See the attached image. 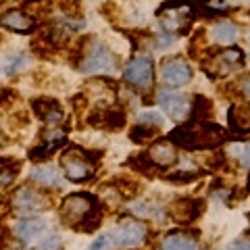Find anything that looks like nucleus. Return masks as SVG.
I'll return each mask as SVG.
<instances>
[{
	"mask_svg": "<svg viewBox=\"0 0 250 250\" xmlns=\"http://www.w3.org/2000/svg\"><path fill=\"white\" fill-rule=\"evenodd\" d=\"M138 123H148V125H154V127H161L163 117H161V113H156V111H142L138 115Z\"/></svg>",
	"mask_w": 250,
	"mask_h": 250,
	"instance_id": "32",
	"label": "nucleus"
},
{
	"mask_svg": "<svg viewBox=\"0 0 250 250\" xmlns=\"http://www.w3.org/2000/svg\"><path fill=\"white\" fill-rule=\"evenodd\" d=\"M108 188H113V190L119 194L121 198H136V196H138V192L142 190V186H140L136 179L125 177V175L113 179V182L108 184Z\"/></svg>",
	"mask_w": 250,
	"mask_h": 250,
	"instance_id": "23",
	"label": "nucleus"
},
{
	"mask_svg": "<svg viewBox=\"0 0 250 250\" xmlns=\"http://www.w3.org/2000/svg\"><path fill=\"white\" fill-rule=\"evenodd\" d=\"M125 111L123 108H117V106H103V108H96L90 117H88V123L96 129H104V131H119L125 127Z\"/></svg>",
	"mask_w": 250,
	"mask_h": 250,
	"instance_id": "12",
	"label": "nucleus"
},
{
	"mask_svg": "<svg viewBox=\"0 0 250 250\" xmlns=\"http://www.w3.org/2000/svg\"><path fill=\"white\" fill-rule=\"evenodd\" d=\"M71 104H73L75 111L80 113V111H83V108H85V104H88V96H85L83 92L82 94H75V96L71 98Z\"/></svg>",
	"mask_w": 250,
	"mask_h": 250,
	"instance_id": "35",
	"label": "nucleus"
},
{
	"mask_svg": "<svg viewBox=\"0 0 250 250\" xmlns=\"http://www.w3.org/2000/svg\"><path fill=\"white\" fill-rule=\"evenodd\" d=\"M248 15H250V11H248Z\"/></svg>",
	"mask_w": 250,
	"mask_h": 250,
	"instance_id": "43",
	"label": "nucleus"
},
{
	"mask_svg": "<svg viewBox=\"0 0 250 250\" xmlns=\"http://www.w3.org/2000/svg\"><path fill=\"white\" fill-rule=\"evenodd\" d=\"M213 100H208L207 96H198L194 98L192 108H190V115L188 119L190 121H208V117H213Z\"/></svg>",
	"mask_w": 250,
	"mask_h": 250,
	"instance_id": "22",
	"label": "nucleus"
},
{
	"mask_svg": "<svg viewBox=\"0 0 250 250\" xmlns=\"http://www.w3.org/2000/svg\"><path fill=\"white\" fill-rule=\"evenodd\" d=\"M200 177V171H194V169H179L173 171V173L165 175V182H171L175 186H186V184H192Z\"/></svg>",
	"mask_w": 250,
	"mask_h": 250,
	"instance_id": "28",
	"label": "nucleus"
},
{
	"mask_svg": "<svg viewBox=\"0 0 250 250\" xmlns=\"http://www.w3.org/2000/svg\"><path fill=\"white\" fill-rule=\"evenodd\" d=\"M54 150H57V146H52V144H42V146H34L31 150L27 152V156L34 163H44V161H48L50 156L54 154Z\"/></svg>",
	"mask_w": 250,
	"mask_h": 250,
	"instance_id": "30",
	"label": "nucleus"
},
{
	"mask_svg": "<svg viewBox=\"0 0 250 250\" xmlns=\"http://www.w3.org/2000/svg\"><path fill=\"white\" fill-rule=\"evenodd\" d=\"M98 159H103V150H85V148H69L61 154V167L65 171V177L73 184L88 182L94 177Z\"/></svg>",
	"mask_w": 250,
	"mask_h": 250,
	"instance_id": "3",
	"label": "nucleus"
},
{
	"mask_svg": "<svg viewBox=\"0 0 250 250\" xmlns=\"http://www.w3.org/2000/svg\"><path fill=\"white\" fill-rule=\"evenodd\" d=\"M106 236L111 240V246L138 248V246H142V242L148 236V225L144 221H140V219L127 217V219H121Z\"/></svg>",
	"mask_w": 250,
	"mask_h": 250,
	"instance_id": "5",
	"label": "nucleus"
},
{
	"mask_svg": "<svg viewBox=\"0 0 250 250\" xmlns=\"http://www.w3.org/2000/svg\"><path fill=\"white\" fill-rule=\"evenodd\" d=\"M156 103L161 104V108L173 121L188 119V115H190V108H192L190 98L184 96V94H179V92H173V90H161L159 94H156Z\"/></svg>",
	"mask_w": 250,
	"mask_h": 250,
	"instance_id": "9",
	"label": "nucleus"
},
{
	"mask_svg": "<svg viewBox=\"0 0 250 250\" xmlns=\"http://www.w3.org/2000/svg\"><path fill=\"white\" fill-rule=\"evenodd\" d=\"M59 213H61L62 223H67L69 228L75 229L88 217L100 213V202L88 192H73L62 198Z\"/></svg>",
	"mask_w": 250,
	"mask_h": 250,
	"instance_id": "4",
	"label": "nucleus"
},
{
	"mask_svg": "<svg viewBox=\"0 0 250 250\" xmlns=\"http://www.w3.org/2000/svg\"><path fill=\"white\" fill-rule=\"evenodd\" d=\"M246 190L250 192V175H248V182H246Z\"/></svg>",
	"mask_w": 250,
	"mask_h": 250,
	"instance_id": "38",
	"label": "nucleus"
},
{
	"mask_svg": "<svg viewBox=\"0 0 250 250\" xmlns=\"http://www.w3.org/2000/svg\"><path fill=\"white\" fill-rule=\"evenodd\" d=\"M88 250H92V248H88Z\"/></svg>",
	"mask_w": 250,
	"mask_h": 250,
	"instance_id": "44",
	"label": "nucleus"
},
{
	"mask_svg": "<svg viewBox=\"0 0 250 250\" xmlns=\"http://www.w3.org/2000/svg\"><path fill=\"white\" fill-rule=\"evenodd\" d=\"M46 228H48V225H46L42 217H25L15 225V236H17L23 244H34V242H38L46 233Z\"/></svg>",
	"mask_w": 250,
	"mask_h": 250,
	"instance_id": "14",
	"label": "nucleus"
},
{
	"mask_svg": "<svg viewBox=\"0 0 250 250\" xmlns=\"http://www.w3.org/2000/svg\"><path fill=\"white\" fill-rule=\"evenodd\" d=\"M161 77L171 88H179V85H186L192 82L194 71L190 62L184 61L182 57H169V59H163L161 62Z\"/></svg>",
	"mask_w": 250,
	"mask_h": 250,
	"instance_id": "8",
	"label": "nucleus"
},
{
	"mask_svg": "<svg viewBox=\"0 0 250 250\" xmlns=\"http://www.w3.org/2000/svg\"><path fill=\"white\" fill-rule=\"evenodd\" d=\"M127 165L134 169V171H138V173H142V175H152V173H154V163L150 161L148 152L129 156V159H127Z\"/></svg>",
	"mask_w": 250,
	"mask_h": 250,
	"instance_id": "26",
	"label": "nucleus"
},
{
	"mask_svg": "<svg viewBox=\"0 0 250 250\" xmlns=\"http://www.w3.org/2000/svg\"><path fill=\"white\" fill-rule=\"evenodd\" d=\"M173 144L182 146L184 150H213V148L225 144L228 134L221 125H217L213 121H190L184 127H177L169 134V138Z\"/></svg>",
	"mask_w": 250,
	"mask_h": 250,
	"instance_id": "1",
	"label": "nucleus"
},
{
	"mask_svg": "<svg viewBox=\"0 0 250 250\" xmlns=\"http://www.w3.org/2000/svg\"><path fill=\"white\" fill-rule=\"evenodd\" d=\"M31 182H36L38 186H42V188H59L61 186V173H59V169L54 167V165H42V167H34L31 169Z\"/></svg>",
	"mask_w": 250,
	"mask_h": 250,
	"instance_id": "18",
	"label": "nucleus"
},
{
	"mask_svg": "<svg viewBox=\"0 0 250 250\" xmlns=\"http://www.w3.org/2000/svg\"><path fill=\"white\" fill-rule=\"evenodd\" d=\"M200 2H208V0H200Z\"/></svg>",
	"mask_w": 250,
	"mask_h": 250,
	"instance_id": "41",
	"label": "nucleus"
},
{
	"mask_svg": "<svg viewBox=\"0 0 250 250\" xmlns=\"http://www.w3.org/2000/svg\"><path fill=\"white\" fill-rule=\"evenodd\" d=\"M210 38L221 46H229L240 38V29L236 23H231V21H219L213 25V29H210Z\"/></svg>",
	"mask_w": 250,
	"mask_h": 250,
	"instance_id": "19",
	"label": "nucleus"
},
{
	"mask_svg": "<svg viewBox=\"0 0 250 250\" xmlns=\"http://www.w3.org/2000/svg\"><path fill=\"white\" fill-rule=\"evenodd\" d=\"M242 88H244V92L248 94V98H250V77H248V80H246L244 83H242Z\"/></svg>",
	"mask_w": 250,
	"mask_h": 250,
	"instance_id": "37",
	"label": "nucleus"
},
{
	"mask_svg": "<svg viewBox=\"0 0 250 250\" xmlns=\"http://www.w3.org/2000/svg\"><path fill=\"white\" fill-rule=\"evenodd\" d=\"M17 100H19V94L15 92V90H11V88L0 90V111H4V108L13 106Z\"/></svg>",
	"mask_w": 250,
	"mask_h": 250,
	"instance_id": "31",
	"label": "nucleus"
},
{
	"mask_svg": "<svg viewBox=\"0 0 250 250\" xmlns=\"http://www.w3.org/2000/svg\"><path fill=\"white\" fill-rule=\"evenodd\" d=\"M146 152H148V156H150V161L159 167H173L177 163V150H175L173 142L167 140V138L154 140Z\"/></svg>",
	"mask_w": 250,
	"mask_h": 250,
	"instance_id": "16",
	"label": "nucleus"
},
{
	"mask_svg": "<svg viewBox=\"0 0 250 250\" xmlns=\"http://www.w3.org/2000/svg\"><path fill=\"white\" fill-rule=\"evenodd\" d=\"M11 207L15 213H19V215H34V213H40V210L50 208L52 198L48 194H44L42 190H38V188L21 186L13 194Z\"/></svg>",
	"mask_w": 250,
	"mask_h": 250,
	"instance_id": "6",
	"label": "nucleus"
},
{
	"mask_svg": "<svg viewBox=\"0 0 250 250\" xmlns=\"http://www.w3.org/2000/svg\"><path fill=\"white\" fill-rule=\"evenodd\" d=\"M29 61H31V57L27 52H15L13 57L6 61V65H4V73L6 75H15V73H19V71H23L27 65H29Z\"/></svg>",
	"mask_w": 250,
	"mask_h": 250,
	"instance_id": "27",
	"label": "nucleus"
},
{
	"mask_svg": "<svg viewBox=\"0 0 250 250\" xmlns=\"http://www.w3.org/2000/svg\"><path fill=\"white\" fill-rule=\"evenodd\" d=\"M248 42H250V31H248Z\"/></svg>",
	"mask_w": 250,
	"mask_h": 250,
	"instance_id": "40",
	"label": "nucleus"
},
{
	"mask_svg": "<svg viewBox=\"0 0 250 250\" xmlns=\"http://www.w3.org/2000/svg\"><path fill=\"white\" fill-rule=\"evenodd\" d=\"M228 250H250V236L238 238L236 242H231V244L228 246Z\"/></svg>",
	"mask_w": 250,
	"mask_h": 250,
	"instance_id": "34",
	"label": "nucleus"
},
{
	"mask_svg": "<svg viewBox=\"0 0 250 250\" xmlns=\"http://www.w3.org/2000/svg\"><path fill=\"white\" fill-rule=\"evenodd\" d=\"M23 161L17 156H2L0 159V186H9L13 184V179L21 173Z\"/></svg>",
	"mask_w": 250,
	"mask_h": 250,
	"instance_id": "21",
	"label": "nucleus"
},
{
	"mask_svg": "<svg viewBox=\"0 0 250 250\" xmlns=\"http://www.w3.org/2000/svg\"><path fill=\"white\" fill-rule=\"evenodd\" d=\"M123 80L138 92H146L152 88L154 82V67L150 57H136L131 59L123 69Z\"/></svg>",
	"mask_w": 250,
	"mask_h": 250,
	"instance_id": "7",
	"label": "nucleus"
},
{
	"mask_svg": "<svg viewBox=\"0 0 250 250\" xmlns=\"http://www.w3.org/2000/svg\"><path fill=\"white\" fill-rule=\"evenodd\" d=\"M161 250H198V240H196V236L173 231L163 238Z\"/></svg>",
	"mask_w": 250,
	"mask_h": 250,
	"instance_id": "20",
	"label": "nucleus"
},
{
	"mask_svg": "<svg viewBox=\"0 0 250 250\" xmlns=\"http://www.w3.org/2000/svg\"><path fill=\"white\" fill-rule=\"evenodd\" d=\"M31 111L40 121H44L50 127H57L65 121V113H62L61 104L54 98H34L31 100Z\"/></svg>",
	"mask_w": 250,
	"mask_h": 250,
	"instance_id": "13",
	"label": "nucleus"
},
{
	"mask_svg": "<svg viewBox=\"0 0 250 250\" xmlns=\"http://www.w3.org/2000/svg\"><path fill=\"white\" fill-rule=\"evenodd\" d=\"M229 129L236 138L250 136V103H236L228 111Z\"/></svg>",
	"mask_w": 250,
	"mask_h": 250,
	"instance_id": "15",
	"label": "nucleus"
},
{
	"mask_svg": "<svg viewBox=\"0 0 250 250\" xmlns=\"http://www.w3.org/2000/svg\"><path fill=\"white\" fill-rule=\"evenodd\" d=\"M228 154L238 165L250 169V142H236L228 148Z\"/></svg>",
	"mask_w": 250,
	"mask_h": 250,
	"instance_id": "25",
	"label": "nucleus"
},
{
	"mask_svg": "<svg viewBox=\"0 0 250 250\" xmlns=\"http://www.w3.org/2000/svg\"><path fill=\"white\" fill-rule=\"evenodd\" d=\"M0 27L17 31V34H29V31L36 29V21L29 19L25 13L11 9L6 13H0Z\"/></svg>",
	"mask_w": 250,
	"mask_h": 250,
	"instance_id": "17",
	"label": "nucleus"
},
{
	"mask_svg": "<svg viewBox=\"0 0 250 250\" xmlns=\"http://www.w3.org/2000/svg\"><path fill=\"white\" fill-rule=\"evenodd\" d=\"M34 250H62V240L59 236H48V238H44L40 244H38Z\"/></svg>",
	"mask_w": 250,
	"mask_h": 250,
	"instance_id": "33",
	"label": "nucleus"
},
{
	"mask_svg": "<svg viewBox=\"0 0 250 250\" xmlns=\"http://www.w3.org/2000/svg\"><path fill=\"white\" fill-rule=\"evenodd\" d=\"M23 2H42V0H23Z\"/></svg>",
	"mask_w": 250,
	"mask_h": 250,
	"instance_id": "39",
	"label": "nucleus"
},
{
	"mask_svg": "<svg viewBox=\"0 0 250 250\" xmlns=\"http://www.w3.org/2000/svg\"><path fill=\"white\" fill-rule=\"evenodd\" d=\"M205 213L202 198H177L169 205V217L179 225H190Z\"/></svg>",
	"mask_w": 250,
	"mask_h": 250,
	"instance_id": "10",
	"label": "nucleus"
},
{
	"mask_svg": "<svg viewBox=\"0 0 250 250\" xmlns=\"http://www.w3.org/2000/svg\"><path fill=\"white\" fill-rule=\"evenodd\" d=\"M154 136H156V127L148 123H138L129 129V140L134 144H148L150 140H154Z\"/></svg>",
	"mask_w": 250,
	"mask_h": 250,
	"instance_id": "24",
	"label": "nucleus"
},
{
	"mask_svg": "<svg viewBox=\"0 0 250 250\" xmlns=\"http://www.w3.org/2000/svg\"><path fill=\"white\" fill-rule=\"evenodd\" d=\"M0 219H2V217H0Z\"/></svg>",
	"mask_w": 250,
	"mask_h": 250,
	"instance_id": "45",
	"label": "nucleus"
},
{
	"mask_svg": "<svg viewBox=\"0 0 250 250\" xmlns=\"http://www.w3.org/2000/svg\"><path fill=\"white\" fill-rule=\"evenodd\" d=\"M9 244H11V231L6 228H0V250L9 248Z\"/></svg>",
	"mask_w": 250,
	"mask_h": 250,
	"instance_id": "36",
	"label": "nucleus"
},
{
	"mask_svg": "<svg viewBox=\"0 0 250 250\" xmlns=\"http://www.w3.org/2000/svg\"><path fill=\"white\" fill-rule=\"evenodd\" d=\"M248 61H250V52H248Z\"/></svg>",
	"mask_w": 250,
	"mask_h": 250,
	"instance_id": "42",
	"label": "nucleus"
},
{
	"mask_svg": "<svg viewBox=\"0 0 250 250\" xmlns=\"http://www.w3.org/2000/svg\"><path fill=\"white\" fill-rule=\"evenodd\" d=\"M131 210H134L138 217H156V215H163L161 207L156 205L154 200H138L136 205H131Z\"/></svg>",
	"mask_w": 250,
	"mask_h": 250,
	"instance_id": "29",
	"label": "nucleus"
},
{
	"mask_svg": "<svg viewBox=\"0 0 250 250\" xmlns=\"http://www.w3.org/2000/svg\"><path fill=\"white\" fill-rule=\"evenodd\" d=\"M244 62H246V57H244V52H242L240 48H228V50H221V52H217L213 54V59H210V65L208 67H213V77H228L231 75L233 71H238V69L244 67Z\"/></svg>",
	"mask_w": 250,
	"mask_h": 250,
	"instance_id": "11",
	"label": "nucleus"
},
{
	"mask_svg": "<svg viewBox=\"0 0 250 250\" xmlns=\"http://www.w3.org/2000/svg\"><path fill=\"white\" fill-rule=\"evenodd\" d=\"M77 57L75 65L83 73H113L119 65L113 50L96 38H85L77 44Z\"/></svg>",
	"mask_w": 250,
	"mask_h": 250,
	"instance_id": "2",
	"label": "nucleus"
}]
</instances>
